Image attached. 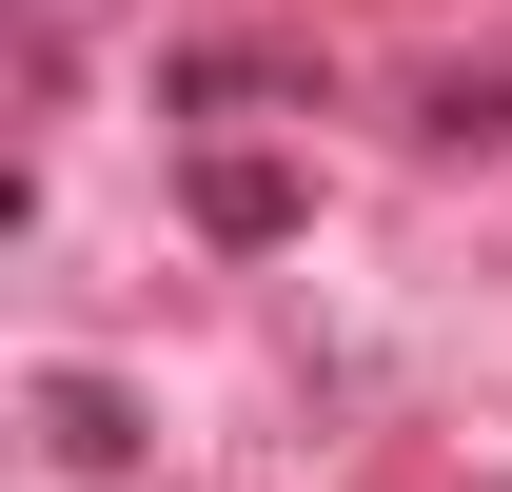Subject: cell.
<instances>
[{"label": "cell", "instance_id": "1", "mask_svg": "<svg viewBox=\"0 0 512 492\" xmlns=\"http://www.w3.org/2000/svg\"><path fill=\"white\" fill-rule=\"evenodd\" d=\"M178 197H197V237H217V256H276L296 217H316V197H296V158H256V138H217Z\"/></svg>", "mask_w": 512, "mask_h": 492}, {"label": "cell", "instance_id": "2", "mask_svg": "<svg viewBox=\"0 0 512 492\" xmlns=\"http://www.w3.org/2000/svg\"><path fill=\"white\" fill-rule=\"evenodd\" d=\"M20 414H40V453H60V473H138V433H158V414H138V394H119V374H40V394H20Z\"/></svg>", "mask_w": 512, "mask_h": 492}, {"label": "cell", "instance_id": "3", "mask_svg": "<svg viewBox=\"0 0 512 492\" xmlns=\"http://www.w3.org/2000/svg\"><path fill=\"white\" fill-rule=\"evenodd\" d=\"M434 138H473V158H493V138H512V79H493V60H473V79H434Z\"/></svg>", "mask_w": 512, "mask_h": 492}]
</instances>
